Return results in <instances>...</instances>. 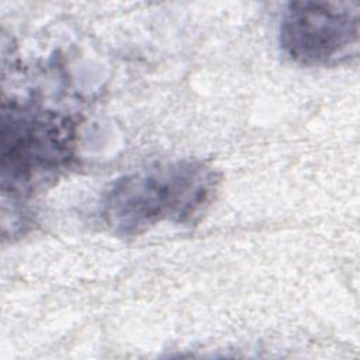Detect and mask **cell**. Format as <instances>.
I'll return each instance as SVG.
<instances>
[{"instance_id":"6da1fadb","label":"cell","mask_w":360,"mask_h":360,"mask_svg":"<svg viewBox=\"0 0 360 360\" xmlns=\"http://www.w3.org/2000/svg\"><path fill=\"white\" fill-rule=\"evenodd\" d=\"M218 170L198 159L155 163L114 180L101 200V219L117 236H138L169 222L197 224L219 190Z\"/></svg>"},{"instance_id":"7a4b0ae2","label":"cell","mask_w":360,"mask_h":360,"mask_svg":"<svg viewBox=\"0 0 360 360\" xmlns=\"http://www.w3.org/2000/svg\"><path fill=\"white\" fill-rule=\"evenodd\" d=\"M77 125L32 103H3L1 190L20 200L66 172L76 158Z\"/></svg>"},{"instance_id":"3957f363","label":"cell","mask_w":360,"mask_h":360,"mask_svg":"<svg viewBox=\"0 0 360 360\" xmlns=\"http://www.w3.org/2000/svg\"><path fill=\"white\" fill-rule=\"evenodd\" d=\"M360 3L294 1L283 11L278 42L304 66H333L357 56Z\"/></svg>"}]
</instances>
